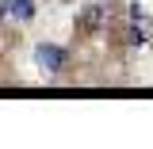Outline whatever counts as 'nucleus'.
<instances>
[{
	"label": "nucleus",
	"mask_w": 153,
	"mask_h": 149,
	"mask_svg": "<svg viewBox=\"0 0 153 149\" xmlns=\"http://www.w3.org/2000/svg\"><path fill=\"white\" fill-rule=\"evenodd\" d=\"M35 65L42 73H57V69L65 65V54H61L57 46H46V42H42V46H35Z\"/></svg>",
	"instance_id": "1"
},
{
	"label": "nucleus",
	"mask_w": 153,
	"mask_h": 149,
	"mask_svg": "<svg viewBox=\"0 0 153 149\" xmlns=\"http://www.w3.org/2000/svg\"><path fill=\"white\" fill-rule=\"evenodd\" d=\"M107 19H111V8L107 4H88V12H84V23L88 27H103Z\"/></svg>",
	"instance_id": "2"
}]
</instances>
